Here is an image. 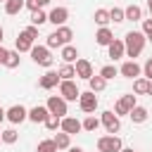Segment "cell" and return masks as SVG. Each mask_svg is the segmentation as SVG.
Segmentation results:
<instances>
[{"label":"cell","mask_w":152,"mask_h":152,"mask_svg":"<svg viewBox=\"0 0 152 152\" xmlns=\"http://www.w3.org/2000/svg\"><path fill=\"white\" fill-rule=\"evenodd\" d=\"M145 43H147V38L142 36V31H128V33H126V38H124L126 57L135 59V57H138V55L145 50Z\"/></svg>","instance_id":"obj_1"},{"label":"cell","mask_w":152,"mask_h":152,"mask_svg":"<svg viewBox=\"0 0 152 152\" xmlns=\"http://www.w3.org/2000/svg\"><path fill=\"white\" fill-rule=\"evenodd\" d=\"M71 38H74V31L64 24V26H57V28L48 36V43H45V45H48L50 50H52V48H64V45L71 43Z\"/></svg>","instance_id":"obj_2"},{"label":"cell","mask_w":152,"mask_h":152,"mask_svg":"<svg viewBox=\"0 0 152 152\" xmlns=\"http://www.w3.org/2000/svg\"><path fill=\"white\" fill-rule=\"evenodd\" d=\"M31 59H33L38 66H45V69H50L52 62H55V57L50 55V48H48V45H33V48H31Z\"/></svg>","instance_id":"obj_3"},{"label":"cell","mask_w":152,"mask_h":152,"mask_svg":"<svg viewBox=\"0 0 152 152\" xmlns=\"http://www.w3.org/2000/svg\"><path fill=\"white\" fill-rule=\"evenodd\" d=\"M124 142L119 135H102L97 138V152H121Z\"/></svg>","instance_id":"obj_4"},{"label":"cell","mask_w":152,"mask_h":152,"mask_svg":"<svg viewBox=\"0 0 152 152\" xmlns=\"http://www.w3.org/2000/svg\"><path fill=\"white\" fill-rule=\"evenodd\" d=\"M45 107H48V112H50V114H55V116H59V119H64V116L69 114V109H66V100H64V97H59V95H50Z\"/></svg>","instance_id":"obj_5"},{"label":"cell","mask_w":152,"mask_h":152,"mask_svg":"<svg viewBox=\"0 0 152 152\" xmlns=\"http://www.w3.org/2000/svg\"><path fill=\"white\" fill-rule=\"evenodd\" d=\"M100 124L104 126V131H107L109 135H114V133H119V131H121V121H119V116H116L112 109H107V112H102V114H100Z\"/></svg>","instance_id":"obj_6"},{"label":"cell","mask_w":152,"mask_h":152,"mask_svg":"<svg viewBox=\"0 0 152 152\" xmlns=\"http://www.w3.org/2000/svg\"><path fill=\"white\" fill-rule=\"evenodd\" d=\"M78 95H81V90L74 81H59V97H64L66 102H76Z\"/></svg>","instance_id":"obj_7"},{"label":"cell","mask_w":152,"mask_h":152,"mask_svg":"<svg viewBox=\"0 0 152 152\" xmlns=\"http://www.w3.org/2000/svg\"><path fill=\"white\" fill-rule=\"evenodd\" d=\"M78 107H81V112L93 114V112L97 109V95H95V93H90V90L81 93V95H78Z\"/></svg>","instance_id":"obj_8"},{"label":"cell","mask_w":152,"mask_h":152,"mask_svg":"<svg viewBox=\"0 0 152 152\" xmlns=\"http://www.w3.org/2000/svg\"><path fill=\"white\" fill-rule=\"evenodd\" d=\"M135 104H138L135 95H133V93H128V95H124V97H121V100L114 104V114H116V116H124V114H128V112H131Z\"/></svg>","instance_id":"obj_9"},{"label":"cell","mask_w":152,"mask_h":152,"mask_svg":"<svg viewBox=\"0 0 152 152\" xmlns=\"http://www.w3.org/2000/svg\"><path fill=\"white\" fill-rule=\"evenodd\" d=\"M119 74H121L124 78H138V76L142 74V66H140L135 59H128V62H124V64L119 66Z\"/></svg>","instance_id":"obj_10"},{"label":"cell","mask_w":152,"mask_h":152,"mask_svg":"<svg viewBox=\"0 0 152 152\" xmlns=\"http://www.w3.org/2000/svg\"><path fill=\"white\" fill-rule=\"evenodd\" d=\"M5 119L12 121V124H21V121L28 119V109H24L21 104H12V107L5 112Z\"/></svg>","instance_id":"obj_11"},{"label":"cell","mask_w":152,"mask_h":152,"mask_svg":"<svg viewBox=\"0 0 152 152\" xmlns=\"http://www.w3.org/2000/svg\"><path fill=\"white\" fill-rule=\"evenodd\" d=\"M66 19H69V10H66V7H52L50 14H48V21L55 24V28H57V26H64Z\"/></svg>","instance_id":"obj_12"},{"label":"cell","mask_w":152,"mask_h":152,"mask_svg":"<svg viewBox=\"0 0 152 152\" xmlns=\"http://www.w3.org/2000/svg\"><path fill=\"white\" fill-rule=\"evenodd\" d=\"M74 69H76V76L83 78V81H88V78L93 76V64H90L88 59H81V57H78V59L74 62Z\"/></svg>","instance_id":"obj_13"},{"label":"cell","mask_w":152,"mask_h":152,"mask_svg":"<svg viewBox=\"0 0 152 152\" xmlns=\"http://www.w3.org/2000/svg\"><path fill=\"white\" fill-rule=\"evenodd\" d=\"M59 131H64V133L74 135V133L83 131V126H81V121H78L76 116H64V119H62V124H59Z\"/></svg>","instance_id":"obj_14"},{"label":"cell","mask_w":152,"mask_h":152,"mask_svg":"<svg viewBox=\"0 0 152 152\" xmlns=\"http://www.w3.org/2000/svg\"><path fill=\"white\" fill-rule=\"evenodd\" d=\"M107 55L116 62V59H121L124 55H126V48H124V40H119V38H114L109 45H107Z\"/></svg>","instance_id":"obj_15"},{"label":"cell","mask_w":152,"mask_h":152,"mask_svg":"<svg viewBox=\"0 0 152 152\" xmlns=\"http://www.w3.org/2000/svg\"><path fill=\"white\" fill-rule=\"evenodd\" d=\"M59 76H57V71H48V74H43L40 78H38V86L43 88V90H50V88H55V86H59Z\"/></svg>","instance_id":"obj_16"},{"label":"cell","mask_w":152,"mask_h":152,"mask_svg":"<svg viewBox=\"0 0 152 152\" xmlns=\"http://www.w3.org/2000/svg\"><path fill=\"white\" fill-rule=\"evenodd\" d=\"M48 107H43V104H36V107H31L28 109V121H33V124H43L45 119H48Z\"/></svg>","instance_id":"obj_17"},{"label":"cell","mask_w":152,"mask_h":152,"mask_svg":"<svg viewBox=\"0 0 152 152\" xmlns=\"http://www.w3.org/2000/svg\"><path fill=\"white\" fill-rule=\"evenodd\" d=\"M128 116H131V121H133V124H145V121H147V116H150V112H147V107L135 104V107L128 112Z\"/></svg>","instance_id":"obj_18"},{"label":"cell","mask_w":152,"mask_h":152,"mask_svg":"<svg viewBox=\"0 0 152 152\" xmlns=\"http://www.w3.org/2000/svg\"><path fill=\"white\" fill-rule=\"evenodd\" d=\"M112 40H114V33H112V31H109L107 26L97 28V33H95V43H97V45H104V48H107V45H109Z\"/></svg>","instance_id":"obj_19"},{"label":"cell","mask_w":152,"mask_h":152,"mask_svg":"<svg viewBox=\"0 0 152 152\" xmlns=\"http://www.w3.org/2000/svg\"><path fill=\"white\" fill-rule=\"evenodd\" d=\"M59 57H62V62H64V64H74V62L78 59V50H76L74 45H64V48H62V52H59Z\"/></svg>","instance_id":"obj_20"},{"label":"cell","mask_w":152,"mask_h":152,"mask_svg":"<svg viewBox=\"0 0 152 152\" xmlns=\"http://www.w3.org/2000/svg\"><path fill=\"white\" fill-rule=\"evenodd\" d=\"M124 17H126L128 21H142V7H140V5H128V7L124 10Z\"/></svg>","instance_id":"obj_21"},{"label":"cell","mask_w":152,"mask_h":152,"mask_svg":"<svg viewBox=\"0 0 152 152\" xmlns=\"http://www.w3.org/2000/svg\"><path fill=\"white\" fill-rule=\"evenodd\" d=\"M31 48H33V40L21 31L19 36H17V52L21 55V52H31Z\"/></svg>","instance_id":"obj_22"},{"label":"cell","mask_w":152,"mask_h":152,"mask_svg":"<svg viewBox=\"0 0 152 152\" xmlns=\"http://www.w3.org/2000/svg\"><path fill=\"white\" fill-rule=\"evenodd\" d=\"M55 145H57V150H69L71 147V135L69 133H64V131H59V133H55Z\"/></svg>","instance_id":"obj_23"},{"label":"cell","mask_w":152,"mask_h":152,"mask_svg":"<svg viewBox=\"0 0 152 152\" xmlns=\"http://www.w3.org/2000/svg\"><path fill=\"white\" fill-rule=\"evenodd\" d=\"M88 86H90V93H102V90H104V86H107V81H104L100 74H97V76L93 74V76L88 78Z\"/></svg>","instance_id":"obj_24"},{"label":"cell","mask_w":152,"mask_h":152,"mask_svg":"<svg viewBox=\"0 0 152 152\" xmlns=\"http://www.w3.org/2000/svg\"><path fill=\"white\" fill-rule=\"evenodd\" d=\"M147 86H150V81L145 76L133 78V95H147Z\"/></svg>","instance_id":"obj_25"},{"label":"cell","mask_w":152,"mask_h":152,"mask_svg":"<svg viewBox=\"0 0 152 152\" xmlns=\"http://www.w3.org/2000/svg\"><path fill=\"white\" fill-rule=\"evenodd\" d=\"M57 76H59L62 81H74V76H76L74 64H62V66L57 69Z\"/></svg>","instance_id":"obj_26"},{"label":"cell","mask_w":152,"mask_h":152,"mask_svg":"<svg viewBox=\"0 0 152 152\" xmlns=\"http://www.w3.org/2000/svg\"><path fill=\"white\" fill-rule=\"evenodd\" d=\"M81 126H83V131H88V133H95V131L100 128V119H97V116H93V114H88V116L81 121Z\"/></svg>","instance_id":"obj_27"},{"label":"cell","mask_w":152,"mask_h":152,"mask_svg":"<svg viewBox=\"0 0 152 152\" xmlns=\"http://www.w3.org/2000/svg\"><path fill=\"white\" fill-rule=\"evenodd\" d=\"M24 10V0H7L5 2V12L7 14H19Z\"/></svg>","instance_id":"obj_28"},{"label":"cell","mask_w":152,"mask_h":152,"mask_svg":"<svg viewBox=\"0 0 152 152\" xmlns=\"http://www.w3.org/2000/svg\"><path fill=\"white\" fill-rule=\"evenodd\" d=\"M93 19H95V24H97L100 28L107 26V24H109V10H95V17H93Z\"/></svg>","instance_id":"obj_29"},{"label":"cell","mask_w":152,"mask_h":152,"mask_svg":"<svg viewBox=\"0 0 152 152\" xmlns=\"http://www.w3.org/2000/svg\"><path fill=\"white\" fill-rule=\"evenodd\" d=\"M43 124H45V128H48V131L57 133V131H59V124H62V119H59V116H55V114H48V119H45Z\"/></svg>","instance_id":"obj_30"},{"label":"cell","mask_w":152,"mask_h":152,"mask_svg":"<svg viewBox=\"0 0 152 152\" xmlns=\"http://www.w3.org/2000/svg\"><path fill=\"white\" fill-rule=\"evenodd\" d=\"M48 21V14L43 12V10H36V12H31V26H43Z\"/></svg>","instance_id":"obj_31"},{"label":"cell","mask_w":152,"mask_h":152,"mask_svg":"<svg viewBox=\"0 0 152 152\" xmlns=\"http://www.w3.org/2000/svg\"><path fill=\"white\" fill-rule=\"evenodd\" d=\"M19 62H21V57H19V52H17V50L7 52V59H5V66H7V69H17V66H19Z\"/></svg>","instance_id":"obj_32"},{"label":"cell","mask_w":152,"mask_h":152,"mask_svg":"<svg viewBox=\"0 0 152 152\" xmlns=\"http://www.w3.org/2000/svg\"><path fill=\"white\" fill-rule=\"evenodd\" d=\"M116 74H119V69H116L114 64H104V66L100 69V76H102L104 81H112V78H114Z\"/></svg>","instance_id":"obj_33"},{"label":"cell","mask_w":152,"mask_h":152,"mask_svg":"<svg viewBox=\"0 0 152 152\" xmlns=\"http://www.w3.org/2000/svg\"><path fill=\"white\" fill-rule=\"evenodd\" d=\"M0 133H2V142H5V145H14V142H17V138H19V133H17L14 128L0 131Z\"/></svg>","instance_id":"obj_34"},{"label":"cell","mask_w":152,"mask_h":152,"mask_svg":"<svg viewBox=\"0 0 152 152\" xmlns=\"http://www.w3.org/2000/svg\"><path fill=\"white\" fill-rule=\"evenodd\" d=\"M109 21H114V24H121V21H126V17H124V10H121V7H112V10H109Z\"/></svg>","instance_id":"obj_35"},{"label":"cell","mask_w":152,"mask_h":152,"mask_svg":"<svg viewBox=\"0 0 152 152\" xmlns=\"http://www.w3.org/2000/svg\"><path fill=\"white\" fill-rule=\"evenodd\" d=\"M36 152H57V145H55V140H40Z\"/></svg>","instance_id":"obj_36"},{"label":"cell","mask_w":152,"mask_h":152,"mask_svg":"<svg viewBox=\"0 0 152 152\" xmlns=\"http://www.w3.org/2000/svg\"><path fill=\"white\" fill-rule=\"evenodd\" d=\"M142 76H145L147 81H152V57H150V59L142 64Z\"/></svg>","instance_id":"obj_37"},{"label":"cell","mask_w":152,"mask_h":152,"mask_svg":"<svg viewBox=\"0 0 152 152\" xmlns=\"http://www.w3.org/2000/svg\"><path fill=\"white\" fill-rule=\"evenodd\" d=\"M142 36H152V19H142Z\"/></svg>","instance_id":"obj_38"},{"label":"cell","mask_w":152,"mask_h":152,"mask_svg":"<svg viewBox=\"0 0 152 152\" xmlns=\"http://www.w3.org/2000/svg\"><path fill=\"white\" fill-rule=\"evenodd\" d=\"M24 33H26L31 40H36V38H38V26H26V28H24Z\"/></svg>","instance_id":"obj_39"},{"label":"cell","mask_w":152,"mask_h":152,"mask_svg":"<svg viewBox=\"0 0 152 152\" xmlns=\"http://www.w3.org/2000/svg\"><path fill=\"white\" fill-rule=\"evenodd\" d=\"M24 7H28L31 12H36V10H40V5H38V0H24Z\"/></svg>","instance_id":"obj_40"},{"label":"cell","mask_w":152,"mask_h":152,"mask_svg":"<svg viewBox=\"0 0 152 152\" xmlns=\"http://www.w3.org/2000/svg\"><path fill=\"white\" fill-rule=\"evenodd\" d=\"M7 52H10V50H5V48L0 45V64H5V59H7Z\"/></svg>","instance_id":"obj_41"},{"label":"cell","mask_w":152,"mask_h":152,"mask_svg":"<svg viewBox=\"0 0 152 152\" xmlns=\"http://www.w3.org/2000/svg\"><path fill=\"white\" fill-rule=\"evenodd\" d=\"M38 5H40V10H43L45 5H50V0H38Z\"/></svg>","instance_id":"obj_42"},{"label":"cell","mask_w":152,"mask_h":152,"mask_svg":"<svg viewBox=\"0 0 152 152\" xmlns=\"http://www.w3.org/2000/svg\"><path fill=\"white\" fill-rule=\"evenodd\" d=\"M69 152H83V147H69Z\"/></svg>","instance_id":"obj_43"},{"label":"cell","mask_w":152,"mask_h":152,"mask_svg":"<svg viewBox=\"0 0 152 152\" xmlns=\"http://www.w3.org/2000/svg\"><path fill=\"white\" fill-rule=\"evenodd\" d=\"M2 121H5V109L0 107V124H2Z\"/></svg>","instance_id":"obj_44"},{"label":"cell","mask_w":152,"mask_h":152,"mask_svg":"<svg viewBox=\"0 0 152 152\" xmlns=\"http://www.w3.org/2000/svg\"><path fill=\"white\" fill-rule=\"evenodd\" d=\"M147 10H150V19H152V0H147Z\"/></svg>","instance_id":"obj_45"},{"label":"cell","mask_w":152,"mask_h":152,"mask_svg":"<svg viewBox=\"0 0 152 152\" xmlns=\"http://www.w3.org/2000/svg\"><path fill=\"white\" fill-rule=\"evenodd\" d=\"M121 152H135L133 147H121Z\"/></svg>","instance_id":"obj_46"},{"label":"cell","mask_w":152,"mask_h":152,"mask_svg":"<svg viewBox=\"0 0 152 152\" xmlns=\"http://www.w3.org/2000/svg\"><path fill=\"white\" fill-rule=\"evenodd\" d=\"M147 95H152V81H150V86H147Z\"/></svg>","instance_id":"obj_47"},{"label":"cell","mask_w":152,"mask_h":152,"mask_svg":"<svg viewBox=\"0 0 152 152\" xmlns=\"http://www.w3.org/2000/svg\"><path fill=\"white\" fill-rule=\"evenodd\" d=\"M2 36H5V31H2V26H0V43H2Z\"/></svg>","instance_id":"obj_48"},{"label":"cell","mask_w":152,"mask_h":152,"mask_svg":"<svg viewBox=\"0 0 152 152\" xmlns=\"http://www.w3.org/2000/svg\"><path fill=\"white\" fill-rule=\"evenodd\" d=\"M147 40H150V43H152V36H147Z\"/></svg>","instance_id":"obj_49"},{"label":"cell","mask_w":152,"mask_h":152,"mask_svg":"<svg viewBox=\"0 0 152 152\" xmlns=\"http://www.w3.org/2000/svg\"><path fill=\"white\" fill-rule=\"evenodd\" d=\"M0 142H2V133H0Z\"/></svg>","instance_id":"obj_50"},{"label":"cell","mask_w":152,"mask_h":152,"mask_svg":"<svg viewBox=\"0 0 152 152\" xmlns=\"http://www.w3.org/2000/svg\"><path fill=\"white\" fill-rule=\"evenodd\" d=\"M5 2H7V0H5Z\"/></svg>","instance_id":"obj_51"},{"label":"cell","mask_w":152,"mask_h":152,"mask_svg":"<svg viewBox=\"0 0 152 152\" xmlns=\"http://www.w3.org/2000/svg\"><path fill=\"white\" fill-rule=\"evenodd\" d=\"M2 2H5V0H2Z\"/></svg>","instance_id":"obj_52"}]
</instances>
